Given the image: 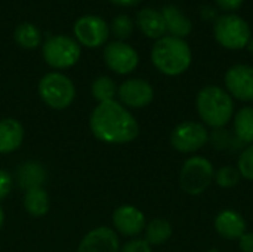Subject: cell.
<instances>
[{
  "mask_svg": "<svg viewBox=\"0 0 253 252\" xmlns=\"http://www.w3.org/2000/svg\"><path fill=\"white\" fill-rule=\"evenodd\" d=\"M89 128L93 137L105 144H127L139 135L138 120L117 100L99 102L89 116Z\"/></svg>",
  "mask_w": 253,
  "mask_h": 252,
  "instance_id": "6da1fadb",
  "label": "cell"
},
{
  "mask_svg": "<svg viewBox=\"0 0 253 252\" xmlns=\"http://www.w3.org/2000/svg\"><path fill=\"white\" fill-rule=\"evenodd\" d=\"M196 107L203 125L212 129L225 128L234 117L233 97L216 85H209L199 91Z\"/></svg>",
  "mask_w": 253,
  "mask_h": 252,
  "instance_id": "7a4b0ae2",
  "label": "cell"
},
{
  "mask_svg": "<svg viewBox=\"0 0 253 252\" xmlns=\"http://www.w3.org/2000/svg\"><path fill=\"white\" fill-rule=\"evenodd\" d=\"M191 49L184 39L173 36L160 37L151 49L154 67L165 76H181L191 65Z\"/></svg>",
  "mask_w": 253,
  "mask_h": 252,
  "instance_id": "3957f363",
  "label": "cell"
},
{
  "mask_svg": "<svg viewBox=\"0 0 253 252\" xmlns=\"http://www.w3.org/2000/svg\"><path fill=\"white\" fill-rule=\"evenodd\" d=\"M37 92L42 101L52 110H65L76 100V86L73 80L59 71L44 74L39 82Z\"/></svg>",
  "mask_w": 253,
  "mask_h": 252,
  "instance_id": "277c9868",
  "label": "cell"
},
{
  "mask_svg": "<svg viewBox=\"0 0 253 252\" xmlns=\"http://www.w3.org/2000/svg\"><path fill=\"white\" fill-rule=\"evenodd\" d=\"M215 180V168L203 156L188 157L179 172L181 189L191 196L203 195Z\"/></svg>",
  "mask_w": 253,
  "mask_h": 252,
  "instance_id": "5b68a950",
  "label": "cell"
},
{
  "mask_svg": "<svg viewBox=\"0 0 253 252\" xmlns=\"http://www.w3.org/2000/svg\"><path fill=\"white\" fill-rule=\"evenodd\" d=\"M42 53L49 67L55 70H67L79 62L82 48L68 36H52L43 43Z\"/></svg>",
  "mask_w": 253,
  "mask_h": 252,
  "instance_id": "8992f818",
  "label": "cell"
},
{
  "mask_svg": "<svg viewBox=\"0 0 253 252\" xmlns=\"http://www.w3.org/2000/svg\"><path fill=\"white\" fill-rule=\"evenodd\" d=\"M213 34L216 42L231 50H239L248 46L251 42V27L239 15L228 13L216 19L213 27Z\"/></svg>",
  "mask_w": 253,
  "mask_h": 252,
  "instance_id": "52a82bcc",
  "label": "cell"
},
{
  "mask_svg": "<svg viewBox=\"0 0 253 252\" xmlns=\"http://www.w3.org/2000/svg\"><path fill=\"white\" fill-rule=\"evenodd\" d=\"M209 141L208 128L200 122H182L170 134V146L179 153H196Z\"/></svg>",
  "mask_w": 253,
  "mask_h": 252,
  "instance_id": "ba28073f",
  "label": "cell"
},
{
  "mask_svg": "<svg viewBox=\"0 0 253 252\" xmlns=\"http://www.w3.org/2000/svg\"><path fill=\"white\" fill-rule=\"evenodd\" d=\"M104 61L111 71L125 76L138 67L139 55L130 45L116 40L104 48Z\"/></svg>",
  "mask_w": 253,
  "mask_h": 252,
  "instance_id": "9c48e42d",
  "label": "cell"
},
{
  "mask_svg": "<svg viewBox=\"0 0 253 252\" xmlns=\"http://www.w3.org/2000/svg\"><path fill=\"white\" fill-rule=\"evenodd\" d=\"M110 34L107 22L96 15H84L79 18L74 24V36L79 45L86 48L102 46Z\"/></svg>",
  "mask_w": 253,
  "mask_h": 252,
  "instance_id": "30bf717a",
  "label": "cell"
},
{
  "mask_svg": "<svg viewBox=\"0 0 253 252\" xmlns=\"http://www.w3.org/2000/svg\"><path fill=\"white\" fill-rule=\"evenodd\" d=\"M225 91L236 100L243 102L253 101V67L248 64H236L230 67L224 77Z\"/></svg>",
  "mask_w": 253,
  "mask_h": 252,
  "instance_id": "8fae6325",
  "label": "cell"
},
{
  "mask_svg": "<svg viewBox=\"0 0 253 252\" xmlns=\"http://www.w3.org/2000/svg\"><path fill=\"white\" fill-rule=\"evenodd\" d=\"M120 102L126 108H144L150 105L154 100V89L150 82L133 77L125 80L117 91Z\"/></svg>",
  "mask_w": 253,
  "mask_h": 252,
  "instance_id": "7c38bea8",
  "label": "cell"
},
{
  "mask_svg": "<svg viewBox=\"0 0 253 252\" xmlns=\"http://www.w3.org/2000/svg\"><path fill=\"white\" fill-rule=\"evenodd\" d=\"M113 226L116 233L126 238H136L145 230L147 221L139 208L133 205H120L113 212Z\"/></svg>",
  "mask_w": 253,
  "mask_h": 252,
  "instance_id": "4fadbf2b",
  "label": "cell"
},
{
  "mask_svg": "<svg viewBox=\"0 0 253 252\" xmlns=\"http://www.w3.org/2000/svg\"><path fill=\"white\" fill-rule=\"evenodd\" d=\"M77 252H120L119 235L105 226L95 227L83 236Z\"/></svg>",
  "mask_w": 253,
  "mask_h": 252,
  "instance_id": "5bb4252c",
  "label": "cell"
},
{
  "mask_svg": "<svg viewBox=\"0 0 253 252\" xmlns=\"http://www.w3.org/2000/svg\"><path fill=\"white\" fill-rule=\"evenodd\" d=\"M215 230L227 241H239L246 233V220L234 209H224L215 218Z\"/></svg>",
  "mask_w": 253,
  "mask_h": 252,
  "instance_id": "9a60e30c",
  "label": "cell"
},
{
  "mask_svg": "<svg viewBox=\"0 0 253 252\" xmlns=\"http://www.w3.org/2000/svg\"><path fill=\"white\" fill-rule=\"evenodd\" d=\"M25 137L22 123L13 117L0 119V154L16 151Z\"/></svg>",
  "mask_w": 253,
  "mask_h": 252,
  "instance_id": "2e32d148",
  "label": "cell"
},
{
  "mask_svg": "<svg viewBox=\"0 0 253 252\" xmlns=\"http://www.w3.org/2000/svg\"><path fill=\"white\" fill-rule=\"evenodd\" d=\"M162 15H163V19H165L166 31L170 33L169 36L184 39L191 33V30H193L191 21L176 6H173V4L165 6L162 9Z\"/></svg>",
  "mask_w": 253,
  "mask_h": 252,
  "instance_id": "e0dca14e",
  "label": "cell"
},
{
  "mask_svg": "<svg viewBox=\"0 0 253 252\" xmlns=\"http://www.w3.org/2000/svg\"><path fill=\"white\" fill-rule=\"evenodd\" d=\"M136 24L141 28V31L150 37V39H160L166 33L165 19L160 10H156L153 7H145L138 12Z\"/></svg>",
  "mask_w": 253,
  "mask_h": 252,
  "instance_id": "ac0fdd59",
  "label": "cell"
},
{
  "mask_svg": "<svg viewBox=\"0 0 253 252\" xmlns=\"http://www.w3.org/2000/svg\"><path fill=\"white\" fill-rule=\"evenodd\" d=\"M22 203H24V209L27 211V214L36 218L46 215L50 208L49 195L43 187H33V189L25 190Z\"/></svg>",
  "mask_w": 253,
  "mask_h": 252,
  "instance_id": "d6986e66",
  "label": "cell"
},
{
  "mask_svg": "<svg viewBox=\"0 0 253 252\" xmlns=\"http://www.w3.org/2000/svg\"><path fill=\"white\" fill-rule=\"evenodd\" d=\"M16 180L21 189H33V187H43L46 181V169L39 162H25L18 168Z\"/></svg>",
  "mask_w": 253,
  "mask_h": 252,
  "instance_id": "ffe728a7",
  "label": "cell"
},
{
  "mask_svg": "<svg viewBox=\"0 0 253 252\" xmlns=\"http://www.w3.org/2000/svg\"><path fill=\"white\" fill-rule=\"evenodd\" d=\"M233 134L243 146L253 144V107H243L234 114Z\"/></svg>",
  "mask_w": 253,
  "mask_h": 252,
  "instance_id": "44dd1931",
  "label": "cell"
},
{
  "mask_svg": "<svg viewBox=\"0 0 253 252\" xmlns=\"http://www.w3.org/2000/svg\"><path fill=\"white\" fill-rule=\"evenodd\" d=\"M172 233H173L172 224L163 218H154L145 226V241L151 247H159L166 244L172 238Z\"/></svg>",
  "mask_w": 253,
  "mask_h": 252,
  "instance_id": "7402d4cb",
  "label": "cell"
},
{
  "mask_svg": "<svg viewBox=\"0 0 253 252\" xmlns=\"http://www.w3.org/2000/svg\"><path fill=\"white\" fill-rule=\"evenodd\" d=\"M13 39L18 43V46H21L24 49H34L40 45L42 34L36 25H33L30 22H22L15 28Z\"/></svg>",
  "mask_w": 253,
  "mask_h": 252,
  "instance_id": "603a6c76",
  "label": "cell"
},
{
  "mask_svg": "<svg viewBox=\"0 0 253 252\" xmlns=\"http://www.w3.org/2000/svg\"><path fill=\"white\" fill-rule=\"evenodd\" d=\"M117 91H119V88H117L116 82L108 76H101V77L95 79L92 83V97L98 101V104L116 100Z\"/></svg>",
  "mask_w": 253,
  "mask_h": 252,
  "instance_id": "cb8c5ba5",
  "label": "cell"
},
{
  "mask_svg": "<svg viewBox=\"0 0 253 252\" xmlns=\"http://www.w3.org/2000/svg\"><path fill=\"white\" fill-rule=\"evenodd\" d=\"M209 141L216 150H236L240 149L243 144L236 138L234 134L227 131L225 128L213 129V132L209 135Z\"/></svg>",
  "mask_w": 253,
  "mask_h": 252,
  "instance_id": "d4e9b609",
  "label": "cell"
},
{
  "mask_svg": "<svg viewBox=\"0 0 253 252\" xmlns=\"http://www.w3.org/2000/svg\"><path fill=\"white\" fill-rule=\"evenodd\" d=\"M242 180V175L239 172L237 168L225 165L222 168H219L218 171H215V183L222 187V189H233L236 187Z\"/></svg>",
  "mask_w": 253,
  "mask_h": 252,
  "instance_id": "484cf974",
  "label": "cell"
},
{
  "mask_svg": "<svg viewBox=\"0 0 253 252\" xmlns=\"http://www.w3.org/2000/svg\"><path fill=\"white\" fill-rule=\"evenodd\" d=\"M237 169L242 175V178L253 181V144L243 149L239 162H237Z\"/></svg>",
  "mask_w": 253,
  "mask_h": 252,
  "instance_id": "4316f807",
  "label": "cell"
},
{
  "mask_svg": "<svg viewBox=\"0 0 253 252\" xmlns=\"http://www.w3.org/2000/svg\"><path fill=\"white\" fill-rule=\"evenodd\" d=\"M111 30H113V34L116 37H119V39H127L132 34L133 22H132L130 16H127V15H117L113 19Z\"/></svg>",
  "mask_w": 253,
  "mask_h": 252,
  "instance_id": "83f0119b",
  "label": "cell"
},
{
  "mask_svg": "<svg viewBox=\"0 0 253 252\" xmlns=\"http://www.w3.org/2000/svg\"><path fill=\"white\" fill-rule=\"evenodd\" d=\"M120 252H153V250L145 239H130L120 248Z\"/></svg>",
  "mask_w": 253,
  "mask_h": 252,
  "instance_id": "f1b7e54d",
  "label": "cell"
},
{
  "mask_svg": "<svg viewBox=\"0 0 253 252\" xmlns=\"http://www.w3.org/2000/svg\"><path fill=\"white\" fill-rule=\"evenodd\" d=\"M12 187H13L12 175L7 171L0 169V201L9 196V193L12 192Z\"/></svg>",
  "mask_w": 253,
  "mask_h": 252,
  "instance_id": "f546056e",
  "label": "cell"
},
{
  "mask_svg": "<svg viewBox=\"0 0 253 252\" xmlns=\"http://www.w3.org/2000/svg\"><path fill=\"white\" fill-rule=\"evenodd\" d=\"M239 248L242 252H253V233L246 232L240 239H239Z\"/></svg>",
  "mask_w": 253,
  "mask_h": 252,
  "instance_id": "4dcf8cb0",
  "label": "cell"
},
{
  "mask_svg": "<svg viewBox=\"0 0 253 252\" xmlns=\"http://www.w3.org/2000/svg\"><path fill=\"white\" fill-rule=\"evenodd\" d=\"M216 4L224 10H237L243 4V0H216Z\"/></svg>",
  "mask_w": 253,
  "mask_h": 252,
  "instance_id": "1f68e13d",
  "label": "cell"
},
{
  "mask_svg": "<svg viewBox=\"0 0 253 252\" xmlns=\"http://www.w3.org/2000/svg\"><path fill=\"white\" fill-rule=\"evenodd\" d=\"M110 1L116 6H135L141 0H110Z\"/></svg>",
  "mask_w": 253,
  "mask_h": 252,
  "instance_id": "d6a6232c",
  "label": "cell"
},
{
  "mask_svg": "<svg viewBox=\"0 0 253 252\" xmlns=\"http://www.w3.org/2000/svg\"><path fill=\"white\" fill-rule=\"evenodd\" d=\"M3 223H4V211H3V208L0 205V229L3 227Z\"/></svg>",
  "mask_w": 253,
  "mask_h": 252,
  "instance_id": "836d02e7",
  "label": "cell"
},
{
  "mask_svg": "<svg viewBox=\"0 0 253 252\" xmlns=\"http://www.w3.org/2000/svg\"><path fill=\"white\" fill-rule=\"evenodd\" d=\"M248 48H249L251 50H253V40H251V42L248 43Z\"/></svg>",
  "mask_w": 253,
  "mask_h": 252,
  "instance_id": "e575fe53",
  "label": "cell"
},
{
  "mask_svg": "<svg viewBox=\"0 0 253 252\" xmlns=\"http://www.w3.org/2000/svg\"><path fill=\"white\" fill-rule=\"evenodd\" d=\"M209 252H219V251H218V250H211Z\"/></svg>",
  "mask_w": 253,
  "mask_h": 252,
  "instance_id": "d590c367",
  "label": "cell"
}]
</instances>
